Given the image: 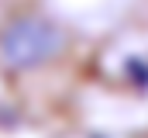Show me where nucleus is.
Returning a JSON list of instances; mask_svg holds the SVG:
<instances>
[{
    "mask_svg": "<svg viewBox=\"0 0 148 138\" xmlns=\"http://www.w3.org/2000/svg\"><path fill=\"white\" fill-rule=\"evenodd\" d=\"M62 31L45 17H21L0 34V55L17 69L41 66L62 52Z\"/></svg>",
    "mask_w": 148,
    "mask_h": 138,
    "instance_id": "1",
    "label": "nucleus"
}]
</instances>
